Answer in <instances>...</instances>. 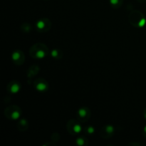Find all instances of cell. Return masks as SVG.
<instances>
[{"mask_svg":"<svg viewBox=\"0 0 146 146\" xmlns=\"http://www.w3.org/2000/svg\"><path fill=\"white\" fill-rule=\"evenodd\" d=\"M91 117V111L88 107L82 106L77 111L76 118L81 123H86Z\"/></svg>","mask_w":146,"mask_h":146,"instance_id":"6","label":"cell"},{"mask_svg":"<svg viewBox=\"0 0 146 146\" xmlns=\"http://www.w3.org/2000/svg\"><path fill=\"white\" fill-rule=\"evenodd\" d=\"M80 123L78 120L70 119L66 123L67 131L72 135H79L82 131V127Z\"/></svg>","mask_w":146,"mask_h":146,"instance_id":"4","label":"cell"},{"mask_svg":"<svg viewBox=\"0 0 146 146\" xmlns=\"http://www.w3.org/2000/svg\"><path fill=\"white\" fill-rule=\"evenodd\" d=\"M34 87L39 92H46L48 89V83L43 78H36L34 81Z\"/></svg>","mask_w":146,"mask_h":146,"instance_id":"8","label":"cell"},{"mask_svg":"<svg viewBox=\"0 0 146 146\" xmlns=\"http://www.w3.org/2000/svg\"><path fill=\"white\" fill-rule=\"evenodd\" d=\"M84 133L88 135H91L95 133V128L92 125H86L84 128Z\"/></svg>","mask_w":146,"mask_h":146,"instance_id":"17","label":"cell"},{"mask_svg":"<svg viewBox=\"0 0 146 146\" xmlns=\"http://www.w3.org/2000/svg\"><path fill=\"white\" fill-rule=\"evenodd\" d=\"M46 1H48V0H46Z\"/></svg>","mask_w":146,"mask_h":146,"instance_id":"21","label":"cell"},{"mask_svg":"<svg viewBox=\"0 0 146 146\" xmlns=\"http://www.w3.org/2000/svg\"><path fill=\"white\" fill-rule=\"evenodd\" d=\"M31 29H32V27L29 23H24L21 26V30L24 33H29L31 32Z\"/></svg>","mask_w":146,"mask_h":146,"instance_id":"16","label":"cell"},{"mask_svg":"<svg viewBox=\"0 0 146 146\" xmlns=\"http://www.w3.org/2000/svg\"><path fill=\"white\" fill-rule=\"evenodd\" d=\"M49 54V49L46 44L36 43L33 44L29 48V55L34 59H43Z\"/></svg>","mask_w":146,"mask_h":146,"instance_id":"1","label":"cell"},{"mask_svg":"<svg viewBox=\"0 0 146 146\" xmlns=\"http://www.w3.org/2000/svg\"><path fill=\"white\" fill-rule=\"evenodd\" d=\"M76 143L79 146H87L88 145V140L84 135L78 137L76 140Z\"/></svg>","mask_w":146,"mask_h":146,"instance_id":"14","label":"cell"},{"mask_svg":"<svg viewBox=\"0 0 146 146\" xmlns=\"http://www.w3.org/2000/svg\"><path fill=\"white\" fill-rule=\"evenodd\" d=\"M143 135L144 138L146 139V125L144 127L143 130Z\"/></svg>","mask_w":146,"mask_h":146,"instance_id":"18","label":"cell"},{"mask_svg":"<svg viewBox=\"0 0 146 146\" xmlns=\"http://www.w3.org/2000/svg\"><path fill=\"white\" fill-rule=\"evenodd\" d=\"M52 23L48 18H41L36 22L35 27L37 31L41 33L48 32L51 29Z\"/></svg>","mask_w":146,"mask_h":146,"instance_id":"5","label":"cell"},{"mask_svg":"<svg viewBox=\"0 0 146 146\" xmlns=\"http://www.w3.org/2000/svg\"><path fill=\"white\" fill-rule=\"evenodd\" d=\"M143 116H144V118H145V119L146 120V107H145V108H144L143 112Z\"/></svg>","mask_w":146,"mask_h":146,"instance_id":"19","label":"cell"},{"mask_svg":"<svg viewBox=\"0 0 146 146\" xmlns=\"http://www.w3.org/2000/svg\"><path fill=\"white\" fill-rule=\"evenodd\" d=\"M40 68L37 65H32L29 68L28 71H27V76L28 78H31L34 76H36L38 74V73L39 72Z\"/></svg>","mask_w":146,"mask_h":146,"instance_id":"12","label":"cell"},{"mask_svg":"<svg viewBox=\"0 0 146 146\" xmlns=\"http://www.w3.org/2000/svg\"><path fill=\"white\" fill-rule=\"evenodd\" d=\"M137 1H138L139 3H141V4L146 2V0H137Z\"/></svg>","mask_w":146,"mask_h":146,"instance_id":"20","label":"cell"},{"mask_svg":"<svg viewBox=\"0 0 146 146\" xmlns=\"http://www.w3.org/2000/svg\"><path fill=\"white\" fill-rule=\"evenodd\" d=\"M128 21L133 27L142 28L145 26L146 19L141 11L138 10H133L128 16Z\"/></svg>","mask_w":146,"mask_h":146,"instance_id":"2","label":"cell"},{"mask_svg":"<svg viewBox=\"0 0 146 146\" xmlns=\"http://www.w3.org/2000/svg\"><path fill=\"white\" fill-rule=\"evenodd\" d=\"M4 113L7 119L14 121V120L19 119L22 115V111L18 106L11 105L7 106L4 109Z\"/></svg>","mask_w":146,"mask_h":146,"instance_id":"3","label":"cell"},{"mask_svg":"<svg viewBox=\"0 0 146 146\" xmlns=\"http://www.w3.org/2000/svg\"><path fill=\"white\" fill-rule=\"evenodd\" d=\"M115 133V128L112 125H105L102 127L100 132L101 138L104 139H109L112 138Z\"/></svg>","mask_w":146,"mask_h":146,"instance_id":"9","label":"cell"},{"mask_svg":"<svg viewBox=\"0 0 146 146\" xmlns=\"http://www.w3.org/2000/svg\"><path fill=\"white\" fill-rule=\"evenodd\" d=\"M51 56L55 60H60L64 56V52L60 48H54L51 51Z\"/></svg>","mask_w":146,"mask_h":146,"instance_id":"13","label":"cell"},{"mask_svg":"<svg viewBox=\"0 0 146 146\" xmlns=\"http://www.w3.org/2000/svg\"><path fill=\"white\" fill-rule=\"evenodd\" d=\"M21 89V84L19 81H11L7 84V91L10 94H16Z\"/></svg>","mask_w":146,"mask_h":146,"instance_id":"10","label":"cell"},{"mask_svg":"<svg viewBox=\"0 0 146 146\" xmlns=\"http://www.w3.org/2000/svg\"><path fill=\"white\" fill-rule=\"evenodd\" d=\"M11 61L16 66H21L25 61V55L21 49H17L11 54Z\"/></svg>","mask_w":146,"mask_h":146,"instance_id":"7","label":"cell"},{"mask_svg":"<svg viewBox=\"0 0 146 146\" xmlns=\"http://www.w3.org/2000/svg\"><path fill=\"white\" fill-rule=\"evenodd\" d=\"M109 2L112 8L117 9L123 5V0H109Z\"/></svg>","mask_w":146,"mask_h":146,"instance_id":"15","label":"cell"},{"mask_svg":"<svg viewBox=\"0 0 146 146\" xmlns=\"http://www.w3.org/2000/svg\"><path fill=\"white\" fill-rule=\"evenodd\" d=\"M29 124L28 121L25 118H21L18 123H17V128L19 131L21 132H24L27 131L29 129Z\"/></svg>","mask_w":146,"mask_h":146,"instance_id":"11","label":"cell"}]
</instances>
